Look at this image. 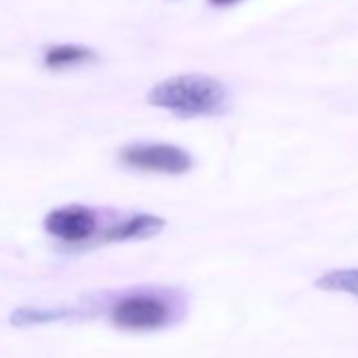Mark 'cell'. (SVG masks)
<instances>
[{
  "label": "cell",
  "mask_w": 358,
  "mask_h": 358,
  "mask_svg": "<svg viewBox=\"0 0 358 358\" xmlns=\"http://www.w3.org/2000/svg\"><path fill=\"white\" fill-rule=\"evenodd\" d=\"M148 101L177 116H209L220 114L228 106L226 87L205 74H184L158 83Z\"/></svg>",
  "instance_id": "cell-1"
},
{
  "label": "cell",
  "mask_w": 358,
  "mask_h": 358,
  "mask_svg": "<svg viewBox=\"0 0 358 358\" xmlns=\"http://www.w3.org/2000/svg\"><path fill=\"white\" fill-rule=\"evenodd\" d=\"M120 158L135 169L166 173V175H182L190 171L192 158L186 150L169 145V143H137L122 150Z\"/></svg>",
  "instance_id": "cell-2"
},
{
  "label": "cell",
  "mask_w": 358,
  "mask_h": 358,
  "mask_svg": "<svg viewBox=\"0 0 358 358\" xmlns=\"http://www.w3.org/2000/svg\"><path fill=\"white\" fill-rule=\"evenodd\" d=\"M169 310L162 301L154 297H129L112 310V320L131 331L158 329L166 322Z\"/></svg>",
  "instance_id": "cell-3"
},
{
  "label": "cell",
  "mask_w": 358,
  "mask_h": 358,
  "mask_svg": "<svg viewBox=\"0 0 358 358\" xmlns=\"http://www.w3.org/2000/svg\"><path fill=\"white\" fill-rule=\"evenodd\" d=\"M95 226H97L95 213L87 207H80V205L55 209L45 220L47 232L59 241H66V243L87 241L89 236H93Z\"/></svg>",
  "instance_id": "cell-4"
},
{
  "label": "cell",
  "mask_w": 358,
  "mask_h": 358,
  "mask_svg": "<svg viewBox=\"0 0 358 358\" xmlns=\"http://www.w3.org/2000/svg\"><path fill=\"white\" fill-rule=\"evenodd\" d=\"M164 228V220L154 215H137L120 226L108 230L106 241H135V238H152Z\"/></svg>",
  "instance_id": "cell-5"
},
{
  "label": "cell",
  "mask_w": 358,
  "mask_h": 358,
  "mask_svg": "<svg viewBox=\"0 0 358 358\" xmlns=\"http://www.w3.org/2000/svg\"><path fill=\"white\" fill-rule=\"evenodd\" d=\"M316 287L320 291H333V293H348L358 299V268H345V270H331L324 272Z\"/></svg>",
  "instance_id": "cell-6"
},
{
  "label": "cell",
  "mask_w": 358,
  "mask_h": 358,
  "mask_svg": "<svg viewBox=\"0 0 358 358\" xmlns=\"http://www.w3.org/2000/svg\"><path fill=\"white\" fill-rule=\"evenodd\" d=\"M89 59H95V53L91 49L76 47V45H59L45 53V64H47V68H53V70L76 66V64H83Z\"/></svg>",
  "instance_id": "cell-7"
},
{
  "label": "cell",
  "mask_w": 358,
  "mask_h": 358,
  "mask_svg": "<svg viewBox=\"0 0 358 358\" xmlns=\"http://www.w3.org/2000/svg\"><path fill=\"white\" fill-rule=\"evenodd\" d=\"M68 316V310H45V308H20L11 314V324L15 327H34L55 322Z\"/></svg>",
  "instance_id": "cell-8"
},
{
  "label": "cell",
  "mask_w": 358,
  "mask_h": 358,
  "mask_svg": "<svg viewBox=\"0 0 358 358\" xmlns=\"http://www.w3.org/2000/svg\"><path fill=\"white\" fill-rule=\"evenodd\" d=\"M211 5H215V7H228V5H234V3H238V0H209Z\"/></svg>",
  "instance_id": "cell-9"
}]
</instances>
